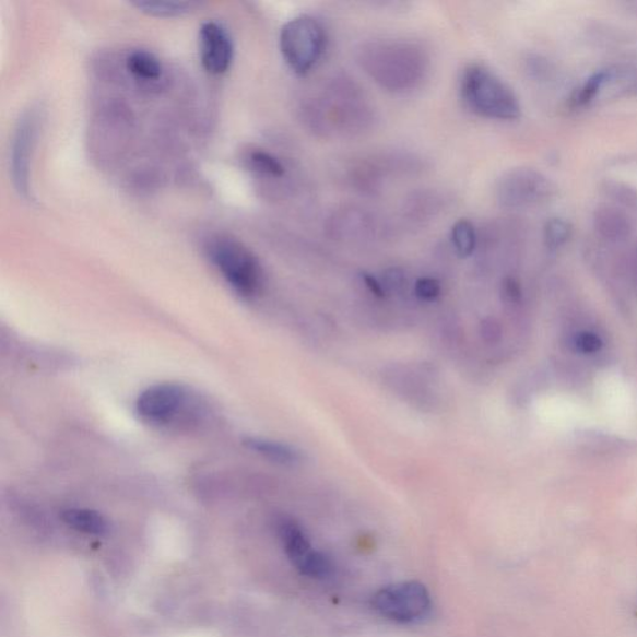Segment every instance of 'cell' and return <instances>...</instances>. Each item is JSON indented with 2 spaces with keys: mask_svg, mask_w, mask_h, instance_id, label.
Masks as SVG:
<instances>
[{
  "mask_svg": "<svg viewBox=\"0 0 637 637\" xmlns=\"http://www.w3.org/2000/svg\"><path fill=\"white\" fill-rule=\"evenodd\" d=\"M357 61L375 83L393 93L416 89L428 71L425 50L401 40L366 43L357 52Z\"/></svg>",
  "mask_w": 637,
  "mask_h": 637,
  "instance_id": "cell-1",
  "label": "cell"
},
{
  "mask_svg": "<svg viewBox=\"0 0 637 637\" xmlns=\"http://www.w3.org/2000/svg\"><path fill=\"white\" fill-rule=\"evenodd\" d=\"M460 93L465 106L483 118L514 121L522 113L514 90L491 69L477 62L463 69Z\"/></svg>",
  "mask_w": 637,
  "mask_h": 637,
  "instance_id": "cell-2",
  "label": "cell"
},
{
  "mask_svg": "<svg viewBox=\"0 0 637 637\" xmlns=\"http://www.w3.org/2000/svg\"><path fill=\"white\" fill-rule=\"evenodd\" d=\"M205 252L233 291L240 297L253 298L262 291L264 275L257 257L241 241L229 236L209 240Z\"/></svg>",
  "mask_w": 637,
  "mask_h": 637,
  "instance_id": "cell-3",
  "label": "cell"
},
{
  "mask_svg": "<svg viewBox=\"0 0 637 637\" xmlns=\"http://www.w3.org/2000/svg\"><path fill=\"white\" fill-rule=\"evenodd\" d=\"M326 44L325 28L310 15L293 17L284 24L280 35L282 56L298 75H307L318 64Z\"/></svg>",
  "mask_w": 637,
  "mask_h": 637,
  "instance_id": "cell-4",
  "label": "cell"
},
{
  "mask_svg": "<svg viewBox=\"0 0 637 637\" xmlns=\"http://www.w3.org/2000/svg\"><path fill=\"white\" fill-rule=\"evenodd\" d=\"M556 186L541 170L519 167L508 170L499 178L497 199L510 210L535 208L553 199Z\"/></svg>",
  "mask_w": 637,
  "mask_h": 637,
  "instance_id": "cell-5",
  "label": "cell"
},
{
  "mask_svg": "<svg viewBox=\"0 0 637 637\" xmlns=\"http://www.w3.org/2000/svg\"><path fill=\"white\" fill-rule=\"evenodd\" d=\"M430 605L433 603L428 590L417 581L386 587L373 599L376 612L392 622L403 624L423 621L428 615Z\"/></svg>",
  "mask_w": 637,
  "mask_h": 637,
  "instance_id": "cell-6",
  "label": "cell"
},
{
  "mask_svg": "<svg viewBox=\"0 0 637 637\" xmlns=\"http://www.w3.org/2000/svg\"><path fill=\"white\" fill-rule=\"evenodd\" d=\"M191 392L179 384H157L141 392L137 401L139 416L156 426H169L185 418L192 405Z\"/></svg>",
  "mask_w": 637,
  "mask_h": 637,
  "instance_id": "cell-7",
  "label": "cell"
},
{
  "mask_svg": "<svg viewBox=\"0 0 637 637\" xmlns=\"http://www.w3.org/2000/svg\"><path fill=\"white\" fill-rule=\"evenodd\" d=\"M284 551L288 558L304 576L325 579L333 573V563L326 554L312 548L302 528L290 519H282L278 524Z\"/></svg>",
  "mask_w": 637,
  "mask_h": 637,
  "instance_id": "cell-8",
  "label": "cell"
},
{
  "mask_svg": "<svg viewBox=\"0 0 637 637\" xmlns=\"http://www.w3.org/2000/svg\"><path fill=\"white\" fill-rule=\"evenodd\" d=\"M235 48L231 35L217 22H205L200 30V57L202 67L212 75L226 73L232 66Z\"/></svg>",
  "mask_w": 637,
  "mask_h": 637,
  "instance_id": "cell-9",
  "label": "cell"
},
{
  "mask_svg": "<svg viewBox=\"0 0 637 637\" xmlns=\"http://www.w3.org/2000/svg\"><path fill=\"white\" fill-rule=\"evenodd\" d=\"M37 121L35 116H23L14 134L12 146V174L16 191L25 199L30 197V161Z\"/></svg>",
  "mask_w": 637,
  "mask_h": 637,
  "instance_id": "cell-10",
  "label": "cell"
},
{
  "mask_svg": "<svg viewBox=\"0 0 637 637\" xmlns=\"http://www.w3.org/2000/svg\"><path fill=\"white\" fill-rule=\"evenodd\" d=\"M593 226L601 238L613 244L625 240L633 232L629 215L609 204L598 205L593 213Z\"/></svg>",
  "mask_w": 637,
  "mask_h": 637,
  "instance_id": "cell-11",
  "label": "cell"
},
{
  "mask_svg": "<svg viewBox=\"0 0 637 637\" xmlns=\"http://www.w3.org/2000/svg\"><path fill=\"white\" fill-rule=\"evenodd\" d=\"M248 450L266 457L281 464H297L302 462L303 456L295 448L282 443L272 441V439L260 437H248L244 441Z\"/></svg>",
  "mask_w": 637,
  "mask_h": 637,
  "instance_id": "cell-12",
  "label": "cell"
},
{
  "mask_svg": "<svg viewBox=\"0 0 637 637\" xmlns=\"http://www.w3.org/2000/svg\"><path fill=\"white\" fill-rule=\"evenodd\" d=\"M62 520L75 531L90 535H104L107 532V528H109L106 519L92 509H68L62 514Z\"/></svg>",
  "mask_w": 637,
  "mask_h": 637,
  "instance_id": "cell-13",
  "label": "cell"
},
{
  "mask_svg": "<svg viewBox=\"0 0 637 637\" xmlns=\"http://www.w3.org/2000/svg\"><path fill=\"white\" fill-rule=\"evenodd\" d=\"M616 71L613 69H603L597 71L586 80L571 97V106L581 109L595 101L601 90L615 76Z\"/></svg>",
  "mask_w": 637,
  "mask_h": 637,
  "instance_id": "cell-14",
  "label": "cell"
},
{
  "mask_svg": "<svg viewBox=\"0 0 637 637\" xmlns=\"http://www.w3.org/2000/svg\"><path fill=\"white\" fill-rule=\"evenodd\" d=\"M127 68L130 73L142 80H156L163 75V64L155 56L148 50H134L127 60Z\"/></svg>",
  "mask_w": 637,
  "mask_h": 637,
  "instance_id": "cell-15",
  "label": "cell"
},
{
  "mask_svg": "<svg viewBox=\"0 0 637 637\" xmlns=\"http://www.w3.org/2000/svg\"><path fill=\"white\" fill-rule=\"evenodd\" d=\"M132 5L149 15L170 17L190 13L199 3L169 2V0L167 2H163V0H141V2H134Z\"/></svg>",
  "mask_w": 637,
  "mask_h": 637,
  "instance_id": "cell-16",
  "label": "cell"
},
{
  "mask_svg": "<svg viewBox=\"0 0 637 637\" xmlns=\"http://www.w3.org/2000/svg\"><path fill=\"white\" fill-rule=\"evenodd\" d=\"M452 245L461 257H470L477 246V233L469 220H460L453 224L451 231Z\"/></svg>",
  "mask_w": 637,
  "mask_h": 637,
  "instance_id": "cell-17",
  "label": "cell"
},
{
  "mask_svg": "<svg viewBox=\"0 0 637 637\" xmlns=\"http://www.w3.org/2000/svg\"><path fill=\"white\" fill-rule=\"evenodd\" d=\"M573 236V226L570 222L564 219L553 217L545 223L544 240L546 247L556 250L567 245Z\"/></svg>",
  "mask_w": 637,
  "mask_h": 637,
  "instance_id": "cell-18",
  "label": "cell"
},
{
  "mask_svg": "<svg viewBox=\"0 0 637 637\" xmlns=\"http://www.w3.org/2000/svg\"><path fill=\"white\" fill-rule=\"evenodd\" d=\"M603 192L610 200L623 208L637 210V190L636 188L616 181H606L603 185Z\"/></svg>",
  "mask_w": 637,
  "mask_h": 637,
  "instance_id": "cell-19",
  "label": "cell"
},
{
  "mask_svg": "<svg viewBox=\"0 0 637 637\" xmlns=\"http://www.w3.org/2000/svg\"><path fill=\"white\" fill-rule=\"evenodd\" d=\"M249 161L259 174L271 177H282L285 173V168L281 161L272 154H269L267 151L255 150L250 152Z\"/></svg>",
  "mask_w": 637,
  "mask_h": 637,
  "instance_id": "cell-20",
  "label": "cell"
},
{
  "mask_svg": "<svg viewBox=\"0 0 637 637\" xmlns=\"http://www.w3.org/2000/svg\"><path fill=\"white\" fill-rule=\"evenodd\" d=\"M415 293L420 299L435 300L441 294V284L435 278H420L415 284Z\"/></svg>",
  "mask_w": 637,
  "mask_h": 637,
  "instance_id": "cell-21",
  "label": "cell"
},
{
  "mask_svg": "<svg viewBox=\"0 0 637 637\" xmlns=\"http://www.w3.org/2000/svg\"><path fill=\"white\" fill-rule=\"evenodd\" d=\"M574 345L582 354H595L603 347V340L598 334L591 333V331H582L577 335Z\"/></svg>",
  "mask_w": 637,
  "mask_h": 637,
  "instance_id": "cell-22",
  "label": "cell"
},
{
  "mask_svg": "<svg viewBox=\"0 0 637 637\" xmlns=\"http://www.w3.org/2000/svg\"><path fill=\"white\" fill-rule=\"evenodd\" d=\"M502 295L507 303L515 305L522 300V286H520L519 282L516 278L508 276L502 283Z\"/></svg>",
  "mask_w": 637,
  "mask_h": 637,
  "instance_id": "cell-23",
  "label": "cell"
},
{
  "mask_svg": "<svg viewBox=\"0 0 637 637\" xmlns=\"http://www.w3.org/2000/svg\"><path fill=\"white\" fill-rule=\"evenodd\" d=\"M481 334L487 343L495 344L502 337V328L496 319L488 318L482 321Z\"/></svg>",
  "mask_w": 637,
  "mask_h": 637,
  "instance_id": "cell-24",
  "label": "cell"
},
{
  "mask_svg": "<svg viewBox=\"0 0 637 637\" xmlns=\"http://www.w3.org/2000/svg\"><path fill=\"white\" fill-rule=\"evenodd\" d=\"M386 292L399 291L405 284V275L398 268H391L384 274V282H381Z\"/></svg>",
  "mask_w": 637,
  "mask_h": 637,
  "instance_id": "cell-25",
  "label": "cell"
},
{
  "mask_svg": "<svg viewBox=\"0 0 637 637\" xmlns=\"http://www.w3.org/2000/svg\"><path fill=\"white\" fill-rule=\"evenodd\" d=\"M363 281L367 288L375 295V297L384 298L386 295V290L380 281L376 280L375 276L363 273Z\"/></svg>",
  "mask_w": 637,
  "mask_h": 637,
  "instance_id": "cell-26",
  "label": "cell"
},
{
  "mask_svg": "<svg viewBox=\"0 0 637 637\" xmlns=\"http://www.w3.org/2000/svg\"><path fill=\"white\" fill-rule=\"evenodd\" d=\"M632 274L635 285L637 286V247L634 249L632 257Z\"/></svg>",
  "mask_w": 637,
  "mask_h": 637,
  "instance_id": "cell-27",
  "label": "cell"
}]
</instances>
